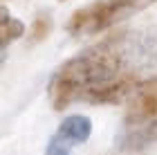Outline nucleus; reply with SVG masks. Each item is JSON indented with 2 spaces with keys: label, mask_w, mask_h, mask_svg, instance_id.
<instances>
[{
  "label": "nucleus",
  "mask_w": 157,
  "mask_h": 155,
  "mask_svg": "<svg viewBox=\"0 0 157 155\" xmlns=\"http://www.w3.org/2000/svg\"><path fill=\"white\" fill-rule=\"evenodd\" d=\"M157 72V25L110 34L56 68L47 83L54 110L74 103H117Z\"/></svg>",
  "instance_id": "1"
},
{
  "label": "nucleus",
  "mask_w": 157,
  "mask_h": 155,
  "mask_svg": "<svg viewBox=\"0 0 157 155\" xmlns=\"http://www.w3.org/2000/svg\"><path fill=\"white\" fill-rule=\"evenodd\" d=\"M153 144H157V74L130 95L117 133L119 151H139Z\"/></svg>",
  "instance_id": "2"
},
{
  "label": "nucleus",
  "mask_w": 157,
  "mask_h": 155,
  "mask_svg": "<svg viewBox=\"0 0 157 155\" xmlns=\"http://www.w3.org/2000/svg\"><path fill=\"white\" fill-rule=\"evenodd\" d=\"M153 2L157 0H94L72 14V18L67 20V32L74 38L94 36L117 23H124L135 14L148 9Z\"/></svg>",
  "instance_id": "3"
},
{
  "label": "nucleus",
  "mask_w": 157,
  "mask_h": 155,
  "mask_svg": "<svg viewBox=\"0 0 157 155\" xmlns=\"http://www.w3.org/2000/svg\"><path fill=\"white\" fill-rule=\"evenodd\" d=\"M90 135H92V119L85 117V115H70V117H65L61 122L59 130L52 135L49 142L72 151V146L88 142Z\"/></svg>",
  "instance_id": "4"
},
{
  "label": "nucleus",
  "mask_w": 157,
  "mask_h": 155,
  "mask_svg": "<svg viewBox=\"0 0 157 155\" xmlns=\"http://www.w3.org/2000/svg\"><path fill=\"white\" fill-rule=\"evenodd\" d=\"M25 34V23L13 18L7 7L0 5V52H5L13 41H18Z\"/></svg>",
  "instance_id": "5"
},
{
  "label": "nucleus",
  "mask_w": 157,
  "mask_h": 155,
  "mask_svg": "<svg viewBox=\"0 0 157 155\" xmlns=\"http://www.w3.org/2000/svg\"><path fill=\"white\" fill-rule=\"evenodd\" d=\"M52 32V16L49 14H38L32 25V41H43Z\"/></svg>",
  "instance_id": "6"
},
{
  "label": "nucleus",
  "mask_w": 157,
  "mask_h": 155,
  "mask_svg": "<svg viewBox=\"0 0 157 155\" xmlns=\"http://www.w3.org/2000/svg\"><path fill=\"white\" fill-rule=\"evenodd\" d=\"M45 155H72V151L63 149V146L54 144V142H47V149H45Z\"/></svg>",
  "instance_id": "7"
}]
</instances>
